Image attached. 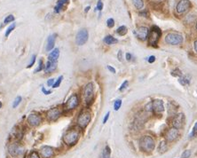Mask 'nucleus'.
Here are the masks:
<instances>
[{
	"label": "nucleus",
	"instance_id": "nucleus-1",
	"mask_svg": "<svg viewBox=\"0 0 197 158\" xmlns=\"http://www.w3.org/2000/svg\"><path fill=\"white\" fill-rule=\"evenodd\" d=\"M80 129L81 128L79 127H74L66 131V133L63 136L64 143L69 147L75 146L80 139Z\"/></svg>",
	"mask_w": 197,
	"mask_h": 158
},
{
	"label": "nucleus",
	"instance_id": "nucleus-2",
	"mask_svg": "<svg viewBox=\"0 0 197 158\" xmlns=\"http://www.w3.org/2000/svg\"><path fill=\"white\" fill-rule=\"evenodd\" d=\"M94 91H95L94 84L92 82L86 84L85 85V87L83 88V91H82V96H83V98H84V101H85L86 106H90L93 102Z\"/></svg>",
	"mask_w": 197,
	"mask_h": 158
},
{
	"label": "nucleus",
	"instance_id": "nucleus-3",
	"mask_svg": "<svg viewBox=\"0 0 197 158\" xmlns=\"http://www.w3.org/2000/svg\"><path fill=\"white\" fill-rule=\"evenodd\" d=\"M91 120H92V114L90 112V110L87 109H83L80 111L77 116V123L79 128L85 129L88 126L90 122H91Z\"/></svg>",
	"mask_w": 197,
	"mask_h": 158
},
{
	"label": "nucleus",
	"instance_id": "nucleus-4",
	"mask_svg": "<svg viewBox=\"0 0 197 158\" xmlns=\"http://www.w3.org/2000/svg\"><path fill=\"white\" fill-rule=\"evenodd\" d=\"M154 147H155L154 139L151 136L145 135L139 139V148L143 152L150 153L154 149Z\"/></svg>",
	"mask_w": 197,
	"mask_h": 158
},
{
	"label": "nucleus",
	"instance_id": "nucleus-5",
	"mask_svg": "<svg viewBox=\"0 0 197 158\" xmlns=\"http://www.w3.org/2000/svg\"><path fill=\"white\" fill-rule=\"evenodd\" d=\"M80 104V98L77 93H74L69 96L68 99V101H66L65 106H64V110L67 112L73 111L74 109H76L77 107Z\"/></svg>",
	"mask_w": 197,
	"mask_h": 158
},
{
	"label": "nucleus",
	"instance_id": "nucleus-6",
	"mask_svg": "<svg viewBox=\"0 0 197 158\" xmlns=\"http://www.w3.org/2000/svg\"><path fill=\"white\" fill-rule=\"evenodd\" d=\"M161 36H162L161 29L156 26H153L152 29L149 30L148 37H147V39H148V44L152 46H156Z\"/></svg>",
	"mask_w": 197,
	"mask_h": 158
},
{
	"label": "nucleus",
	"instance_id": "nucleus-7",
	"mask_svg": "<svg viewBox=\"0 0 197 158\" xmlns=\"http://www.w3.org/2000/svg\"><path fill=\"white\" fill-rule=\"evenodd\" d=\"M183 41V36L178 34V33H169L165 37V42L170 45H178L182 44Z\"/></svg>",
	"mask_w": 197,
	"mask_h": 158
},
{
	"label": "nucleus",
	"instance_id": "nucleus-8",
	"mask_svg": "<svg viewBox=\"0 0 197 158\" xmlns=\"http://www.w3.org/2000/svg\"><path fill=\"white\" fill-rule=\"evenodd\" d=\"M24 147L20 144L19 142H14L9 145L8 147V153L10 154L11 156L13 157H18L24 153Z\"/></svg>",
	"mask_w": 197,
	"mask_h": 158
},
{
	"label": "nucleus",
	"instance_id": "nucleus-9",
	"mask_svg": "<svg viewBox=\"0 0 197 158\" xmlns=\"http://www.w3.org/2000/svg\"><path fill=\"white\" fill-rule=\"evenodd\" d=\"M62 115V110L60 107H53V109H49L45 115H46V119L49 122H56L58 120Z\"/></svg>",
	"mask_w": 197,
	"mask_h": 158
},
{
	"label": "nucleus",
	"instance_id": "nucleus-10",
	"mask_svg": "<svg viewBox=\"0 0 197 158\" xmlns=\"http://www.w3.org/2000/svg\"><path fill=\"white\" fill-rule=\"evenodd\" d=\"M89 37V32L86 29H80L76 36V43L77 45H84L87 41Z\"/></svg>",
	"mask_w": 197,
	"mask_h": 158
},
{
	"label": "nucleus",
	"instance_id": "nucleus-11",
	"mask_svg": "<svg viewBox=\"0 0 197 158\" xmlns=\"http://www.w3.org/2000/svg\"><path fill=\"white\" fill-rule=\"evenodd\" d=\"M191 8V2L189 0H180L178 3L176 11L178 14H185L190 10Z\"/></svg>",
	"mask_w": 197,
	"mask_h": 158
},
{
	"label": "nucleus",
	"instance_id": "nucleus-12",
	"mask_svg": "<svg viewBox=\"0 0 197 158\" xmlns=\"http://www.w3.org/2000/svg\"><path fill=\"white\" fill-rule=\"evenodd\" d=\"M42 121H43L42 116H41L40 114L38 113H31L28 115V118H27L28 123L32 127L38 126L39 124L42 123Z\"/></svg>",
	"mask_w": 197,
	"mask_h": 158
},
{
	"label": "nucleus",
	"instance_id": "nucleus-13",
	"mask_svg": "<svg viewBox=\"0 0 197 158\" xmlns=\"http://www.w3.org/2000/svg\"><path fill=\"white\" fill-rule=\"evenodd\" d=\"M135 35L138 37V39H139L140 41H146L148 37V34H149V29H147L146 27L141 26L138 27L136 30H135Z\"/></svg>",
	"mask_w": 197,
	"mask_h": 158
},
{
	"label": "nucleus",
	"instance_id": "nucleus-14",
	"mask_svg": "<svg viewBox=\"0 0 197 158\" xmlns=\"http://www.w3.org/2000/svg\"><path fill=\"white\" fill-rule=\"evenodd\" d=\"M153 112L156 114H161L164 111V104L162 99H154L152 101Z\"/></svg>",
	"mask_w": 197,
	"mask_h": 158
},
{
	"label": "nucleus",
	"instance_id": "nucleus-15",
	"mask_svg": "<svg viewBox=\"0 0 197 158\" xmlns=\"http://www.w3.org/2000/svg\"><path fill=\"white\" fill-rule=\"evenodd\" d=\"M40 155L43 158H52L54 155V149L50 146H43L40 148Z\"/></svg>",
	"mask_w": 197,
	"mask_h": 158
},
{
	"label": "nucleus",
	"instance_id": "nucleus-16",
	"mask_svg": "<svg viewBox=\"0 0 197 158\" xmlns=\"http://www.w3.org/2000/svg\"><path fill=\"white\" fill-rule=\"evenodd\" d=\"M172 124H173V127L178 129H181L184 126V115L183 114H178L175 115V117L173 118L172 121Z\"/></svg>",
	"mask_w": 197,
	"mask_h": 158
},
{
	"label": "nucleus",
	"instance_id": "nucleus-17",
	"mask_svg": "<svg viewBox=\"0 0 197 158\" xmlns=\"http://www.w3.org/2000/svg\"><path fill=\"white\" fill-rule=\"evenodd\" d=\"M178 137V130L177 128H171L168 131L166 134V140L169 142H172Z\"/></svg>",
	"mask_w": 197,
	"mask_h": 158
},
{
	"label": "nucleus",
	"instance_id": "nucleus-18",
	"mask_svg": "<svg viewBox=\"0 0 197 158\" xmlns=\"http://www.w3.org/2000/svg\"><path fill=\"white\" fill-rule=\"evenodd\" d=\"M56 69H57V62L52 61H47L46 63L45 64L44 71L46 74H50V73L54 72Z\"/></svg>",
	"mask_w": 197,
	"mask_h": 158
},
{
	"label": "nucleus",
	"instance_id": "nucleus-19",
	"mask_svg": "<svg viewBox=\"0 0 197 158\" xmlns=\"http://www.w3.org/2000/svg\"><path fill=\"white\" fill-rule=\"evenodd\" d=\"M56 37L57 34H53L50 35L47 38V45H46V51L47 52H51L54 49V45H55V40H56Z\"/></svg>",
	"mask_w": 197,
	"mask_h": 158
},
{
	"label": "nucleus",
	"instance_id": "nucleus-20",
	"mask_svg": "<svg viewBox=\"0 0 197 158\" xmlns=\"http://www.w3.org/2000/svg\"><path fill=\"white\" fill-rule=\"evenodd\" d=\"M68 3H69V0H58L55 7H54V13H60L62 10H64L65 5Z\"/></svg>",
	"mask_w": 197,
	"mask_h": 158
},
{
	"label": "nucleus",
	"instance_id": "nucleus-21",
	"mask_svg": "<svg viewBox=\"0 0 197 158\" xmlns=\"http://www.w3.org/2000/svg\"><path fill=\"white\" fill-rule=\"evenodd\" d=\"M60 57V50L59 48H54L48 55V61H52L57 62Z\"/></svg>",
	"mask_w": 197,
	"mask_h": 158
},
{
	"label": "nucleus",
	"instance_id": "nucleus-22",
	"mask_svg": "<svg viewBox=\"0 0 197 158\" xmlns=\"http://www.w3.org/2000/svg\"><path fill=\"white\" fill-rule=\"evenodd\" d=\"M104 43L106 45H114V44H116L118 42V40L116 38V37H114L113 36L111 35H108V36H106L104 37Z\"/></svg>",
	"mask_w": 197,
	"mask_h": 158
},
{
	"label": "nucleus",
	"instance_id": "nucleus-23",
	"mask_svg": "<svg viewBox=\"0 0 197 158\" xmlns=\"http://www.w3.org/2000/svg\"><path fill=\"white\" fill-rule=\"evenodd\" d=\"M131 2L138 10H141L144 7V0H131Z\"/></svg>",
	"mask_w": 197,
	"mask_h": 158
},
{
	"label": "nucleus",
	"instance_id": "nucleus-24",
	"mask_svg": "<svg viewBox=\"0 0 197 158\" xmlns=\"http://www.w3.org/2000/svg\"><path fill=\"white\" fill-rule=\"evenodd\" d=\"M111 156V149L109 146H106L102 152V158H110Z\"/></svg>",
	"mask_w": 197,
	"mask_h": 158
},
{
	"label": "nucleus",
	"instance_id": "nucleus-25",
	"mask_svg": "<svg viewBox=\"0 0 197 158\" xmlns=\"http://www.w3.org/2000/svg\"><path fill=\"white\" fill-rule=\"evenodd\" d=\"M128 29L125 26H120L117 29H116V33L119 36H124L127 34Z\"/></svg>",
	"mask_w": 197,
	"mask_h": 158
},
{
	"label": "nucleus",
	"instance_id": "nucleus-26",
	"mask_svg": "<svg viewBox=\"0 0 197 158\" xmlns=\"http://www.w3.org/2000/svg\"><path fill=\"white\" fill-rule=\"evenodd\" d=\"M158 150L160 153H164L167 150V144L165 141H161L158 147Z\"/></svg>",
	"mask_w": 197,
	"mask_h": 158
},
{
	"label": "nucleus",
	"instance_id": "nucleus-27",
	"mask_svg": "<svg viewBox=\"0 0 197 158\" xmlns=\"http://www.w3.org/2000/svg\"><path fill=\"white\" fill-rule=\"evenodd\" d=\"M15 27H16V24H15V23H13V24H11L10 26L7 28V29L5 30V37H9V35L13 32V30L15 29Z\"/></svg>",
	"mask_w": 197,
	"mask_h": 158
},
{
	"label": "nucleus",
	"instance_id": "nucleus-28",
	"mask_svg": "<svg viewBox=\"0 0 197 158\" xmlns=\"http://www.w3.org/2000/svg\"><path fill=\"white\" fill-rule=\"evenodd\" d=\"M15 18H14V16L13 14H9V15H7L6 17L5 18L4 20V24H8V23H11L13 21H14Z\"/></svg>",
	"mask_w": 197,
	"mask_h": 158
},
{
	"label": "nucleus",
	"instance_id": "nucleus-29",
	"mask_svg": "<svg viewBox=\"0 0 197 158\" xmlns=\"http://www.w3.org/2000/svg\"><path fill=\"white\" fill-rule=\"evenodd\" d=\"M197 136V122L194 123V125L193 127V130L191 131V133L189 134V138L190 139H194Z\"/></svg>",
	"mask_w": 197,
	"mask_h": 158
},
{
	"label": "nucleus",
	"instance_id": "nucleus-30",
	"mask_svg": "<svg viewBox=\"0 0 197 158\" xmlns=\"http://www.w3.org/2000/svg\"><path fill=\"white\" fill-rule=\"evenodd\" d=\"M21 101H22V99H21V96H17V97H16L15 99H14V101H13V109H16V107H17L21 104Z\"/></svg>",
	"mask_w": 197,
	"mask_h": 158
},
{
	"label": "nucleus",
	"instance_id": "nucleus-31",
	"mask_svg": "<svg viewBox=\"0 0 197 158\" xmlns=\"http://www.w3.org/2000/svg\"><path fill=\"white\" fill-rule=\"evenodd\" d=\"M121 106H122V99H116V101H114V109L116 110V111H118V110L120 109Z\"/></svg>",
	"mask_w": 197,
	"mask_h": 158
},
{
	"label": "nucleus",
	"instance_id": "nucleus-32",
	"mask_svg": "<svg viewBox=\"0 0 197 158\" xmlns=\"http://www.w3.org/2000/svg\"><path fill=\"white\" fill-rule=\"evenodd\" d=\"M62 80H63V76H60L58 78L55 80V83H54V85H53V88H58L61 85Z\"/></svg>",
	"mask_w": 197,
	"mask_h": 158
},
{
	"label": "nucleus",
	"instance_id": "nucleus-33",
	"mask_svg": "<svg viewBox=\"0 0 197 158\" xmlns=\"http://www.w3.org/2000/svg\"><path fill=\"white\" fill-rule=\"evenodd\" d=\"M27 158H40V155H39V154H38L37 151L32 150V151L29 152V155H28Z\"/></svg>",
	"mask_w": 197,
	"mask_h": 158
},
{
	"label": "nucleus",
	"instance_id": "nucleus-34",
	"mask_svg": "<svg viewBox=\"0 0 197 158\" xmlns=\"http://www.w3.org/2000/svg\"><path fill=\"white\" fill-rule=\"evenodd\" d=\"M44 68H45V64H44V61L43 60H39V62H38V67L37 68V69L35 70V73L37 72H40L44 70Z\"/></svg>",
	"mask_w": 197,
	"mask_h": 158
},
{
	"label": "nucleus",
	"instance_id": "nucleus-35",
	"mask_svg": "<svg viewBox=\"0 0 197 158\" xmlns=\"http://www.w3.org/2000/svg\"><path fill=\"white\" fill-rule=\"evenodd\" d=\"M36 59H37V56L34 54V55H32V57H31V61H29V63L28 64V66H27V69H29V68H31V67H33V65L35 64V62H36Z\"/></svg>",
	"mask_w": 197,
	"mask_h": 158
},
{
	"label": "nucleus",
	"instance_id": "nucleus-36",
	"mask_svg": "<svg viewBox=\"0 0 197 158\" xmlns=\"http://www.w3.org/2000/svg\"><path fill=\"white\" fill-rule=\"evenodd\" d=\"M128 85H129L128 80H125V81L121 85V86H120V88H119V91H124L128 87Z\"/></svg>",
	"mask_w": 197,
	"mask_h": 158
},
{
	"label": "nucleus",
	"instance_id": "nucleus-37",
	"mask_svg": "<svg viewBox=\"0 0 197 158\" xmlns=\"http://www.w3.org/2000/svg\"><path fill=\"white\" fill-rule=\"evenodd\" d=\"M106 26H108L109 29H112L114 26V20L112 18H109L108 21H106Z\"/></svg>",
	"mask_w": 197,
	"mask_h": 158
},
{
	"label": "nucleus",
	"instance_id": "nucleus-38",
	"mask_svg": "<svg viewBox=\"0 0 197 158\" xmlns=\"http://www.w3.org/2000/svg\"><path fill=\"white\" fill-rule=\"evenodd\" d=\"M96 9H97L98 11H100V12L102 11V9H103V2H102V0H98Z\"/></svg>",
	"mask_w": 197,
	"mask_h": 158
},
{
	"label": "nucleus",
	"instance_id": "nucleus-39",
	"mask_svg": "<svg viewBox=\"0 0 197 158\" xmlns=\"http://www.w3.org/2000/svg\"><path fill=\"white\" fill-rule=\"evenodd\" d=\"M179 82H180V84H181V85H188V84H189V83H190V81L189 80H188L187 78H186V77H180L179 78Z\"/></svg>",
	"mask_w": 197,
	"mask_h": 158
},
{
	"label": "nucleus",
	"instance_id": "nucleus-40",
	"mask_svg": "<svg viewBox=\"0 0 197 158\" xmlns=\"http://www.w3.org/2000/svg\"><path fill=\"white\" fill-rule=\"evenodd\" d=\"M190 155H191V151L190 150H186L182 154V158H189Z\"/></svg>",
	"mask_w": 197,
	"mask_h": 158
},
{
	"label": "nucleus",
	"instance_id": "nucleus-41",
	"mask_svg": "<svg viewBox=\"0 0 197 158\" xmlns=\"http://www.w3.org/2000/svg\"><path fill=\"white\" fill-rule=\"evenodd\" d=\"M41 91H42V93H43L45 95H49V94L52 93V91H51V90H47V89H45V87H42V88H41Z\"/></svg>",
	"mask_w": 197,
	"mask_h": 158
},
{
	"label": "nucleus",
	"instance_id": "nucleus-42",
	"mask_svg": "<svg viewBox=\"0 0 197 158\" xmlns=\"http://www.w3.org/2000/svg\"><path fill=\"white\" fill-rule=\"evenodd\" d=\"M54 83H55V79L54 78H50V79H48V81H47V85L53 87V85H54Z\"/></svg>",
	"mask_w": 197,
	"mask_h": 158
},
{
	"label": "nucleus",
	"instance_id": "nucleus-43",
	"mask_svg": "<svg viewBox=\"0 0 197 158\" xmlns=\"http://www.w3.org/2000/svg\"><path fill=\"white\" fill-rule=\"evenodd\" d=\"M106 68H108V69L111 72V73H113V74H116V69H114V68H113L112 67V66H110V65H108V67H106Z\"/></svg>",
	"mask_w": 197,
	"mask_h": 158
},
{
	"label": "nucleus",
	"instance_id": "nucleus-44",
	"mask_svg": "<svg viewBox=\"0 0 197 158\" xmlns=\"http://www.w3.org/2000/svg\"><path fill=\"white\" fill-rule=\"evenodd\" d=\"M117 59L120 61H122V52L121 51V50H120V51L118 52V53H117Z\"/></svg>",
	"mask_w": 197,
	"mask_h": 158
},
{
	"label": "nucleus",
	"instance_id": "nucleus-45",
	"mask_svg": "<svg viewBox=\"0 0 197 158\" xmlns=\"http://www.w3.org/2000/svg\"><path fill=\"white\" fill-rule=\"evenodd\" d=\"M125 58H126V60H127L128 61H130L131 59H132V55H131L130 53H127L125 54Z\"/></svg>",
	"mask_w": 197,
	"mask_h": 158
},
{
	"label": "nucleus",
	"instance_id": "nucleus-46",
	"mask_svg": "<svg viewBox=\"0 0 197 158\" xmlns=\"http://www.w3.org/2000/svg\"><path fill=\"white\" fill-rule=\"evenodd\" d=\"M109 115H110V113H109V112H108V113L106 114L105 117H104V119H103V123H106V121L108 120V118H109Z\"/></svg>",
	"mask_w": 197,
	"mask_h": 158
},
{
	"label": "nucleus",
	"instance_id": "nucleus-47",
	"mask_svg": "<svg viewBox=\"0 0 197 158\" xmlns=\"http://www.w3.org/2000/svg\"><path fill=\"white\" fill-rule=\"evenodd\" d=\"M147 61H148L149 63H153V62H154L155 61V57L154 56H150L148 59H147Z\"/></svg>",
	"mask_w": 197,
	"mask_h": 158
},
{
	"label": "nucleus",
	"instance_id": "nucleus-48",
	"mask_svg": "<svg viewBox=\"0 0 197 158\" xmlns=\"http://www.w3.org/2000/svg\"><path fill=\"white\" fill-rule=\"evenodd\" d=\"M194 50H195V52L197 53V39L194 41Z\"/></svg>",
	"mask_w": 197,
	"mask_h": 158
},
{
	"label": "nucleus",
	"instance_id": "nucleus-49",
	"mask_svg": "<svg viewBox=\"0 0 197 158\" xmlns=\"http://www.w3.org/2000/svg\"><path fill=\"white\" fill-rule=\"evenodd\" d=\"M90 9H91V6H90V5H88V6H86V7H85V13H88Z\"/></svg>",
	"mask_w": 197,
	"mask_h": 158
},
{
	"label": "nucleus",
	"instance_id": "nucleus-50",
	"mask_svg": "<svg viewBox=\"0 0 197 158\" xmlns=\"http://www.w3.org/2000/svg\"><path fill=\"white\" fill-rule=\"evenodd\" d=\"M2 106H3V104H2V102H1V101H0V109H1V107H2Z\"/></svg>",
	"mask_w": 197,
	"mask_h": 158
},
{
	"label": "nucleus",
	"instance_id": "nucleus-51",
	"mask_svg": "<svg viewBox=\"0 0 197 158\" xmlns=\"http://www.w3.org/2000/svg\"><path fill=\"white\" fill-rule=\"evenodd\" d=\"M195 27H196V29H197V22H196V26Z\"/></svg>",
	"mask_w": 197,
	"mask_h": 158
}]
</instances>
